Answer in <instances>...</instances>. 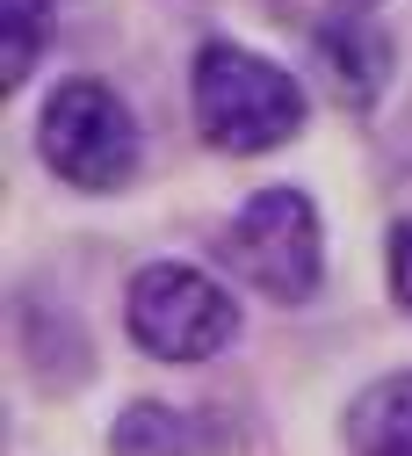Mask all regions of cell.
<instances>
[{"label":"cell","mask_w":412,"mask_h":456,"mask_svg":"<svg viewBox=\"0 0 412 456\" xmlns=\"http://www.w3.org/2000/svg\"><path fill=\"white\" fill-rule=\"evenodd\" d=\"M224 449V428L210 406H182V398H159V391H138L116 406L109 420V456H217Z\"/></svg>","instance_id":"7"},{"label":"cell","mask_w":412,"mask_h":456,"mask_svg":"<svg viewBox=\"0 0 412 456\" xmlns=\"http://www.w3.org/2000/svg\"><path fill=\"white\" fill-rule=\"evenodd\" d=\"M58 37H66L58 0H0V94H22L51 66Z\"/></svg>","instance_id":"9"},{"label":"cell","mask_w":412,"mask_h":456,"mask_svg":"<svg viewBox=\"0 0 412 456\" xmlns=\"http://www.w3.org/2000/svg\"><path fill=\"white\" fill-rule=\"evenodd\" d=\"M384 297L398 319H412V210L384 224Z\"/></svg>","instance_id":"10"},{"label":"cell","mask_w":412,"mask_h":456,"mask_svg":"<svg viewBox=\"0 0 412 456\" xmlns=\"http://www.w3.org/2000/svg\"><path fill=\"white\" fill-rule=\"evenodd\" d=\"M116 333L138 362L159 370H210L246 340V290L217 261L152 254L116 290Z\"/></svg>","instance_id":"2"},{"label":"cell","mask_w":412,"mask_h":456,"mask_svg":"<svg viewBox=\"0 0 412 456\" xmlns=\"http://www.w3.org/2000/svg\"><path fill=\"white\" fill-rule=\"evenodd\" d=\"M8 340H15V362L44 398H73L94 384L101 355H94V333L80 319V305L51 282H15L8 297Z\"/></svg>","instance_id":"6"},{"label":"cell","mask_w":412,"mask_h":456,"mask_svg":"<svg viewBox=\"0 0 412 456\" xmlns=\"http://www.w3.org/2000/svg\"><path fill=\"white\" fill-rule=\"evenodd\" d=\"M29 152L66 196L109 203V196H131L138 175H145V117L124 94V80L58 73L44 87V102H36Z\"/></svg>","instance_id":"4"},{"label":"cell","mask_w":412,"mask_h":456,"mask_svg":"<svg viewBox=\"0 0 412 456\" xmlns=\"http://www.w3.org/2000/svg\"><path fill=\"white\" fill-rule=\"evenodd\" d=\"M340 449L347 456H412V362L376 370L340 406Z\"/></svg>","instance_id":"8"},{"label":"cell","mask_w":412,"mask_h":456,"mask_svg":"<svg viewBox=\"0 0 412 456\" xmlns=\"http://www.w3.org/2000/svg\"><path fill=\"white\" fill-rule=\"evenodd\" d=\"M304 73L319 87V102H333L340 117H376L391 80H398V37L376 15H340L326 8L304 29Z\"/></svg>","instance_id":"5"},{"label":"cell","mask_w":412,"mask_h":456,"mask_svg":"<svg viewBox=\"0 0 412 456\" xmlns=\"http://www.w3.org/2000/svg\"><path fill=\"white\" fill-rule=\"evenodd\" d=\"M210 261L239 282L246 297L275 312H311L333 282V240H326V210L304 182H261L231 203L217 224Z\"/></svg>","instance_id":"3"},{"label":"cell","mask_w":412,"mask_h":456,"mask_svg":"<svg viewBox=\"0 0 412 456\" xmlns=\"http://www.w3.org/2000/svg\"><path fill=\"white\" fill-rule=\"evenodd\" d=\"M326 8H340V15H384L391 0H326Z\"/></svg>","instance_id":"11"},{"label":"cell","mask_w":412,"mask_h":456,"mask_svg":"<svg viewBox=\"0 0 412 456\" xmlns=\"http://www.w3.org/2000/svg\"><path fill=\"white\" fill-rule=\"evenodd\" d=\"M182 109H189V131L203 152L217 159H275L311 131V109L319 87L311 73H297L275 51L210 29L189 44V66H182Z\"/></svg>","instance_id":"1"}]
</instances>
